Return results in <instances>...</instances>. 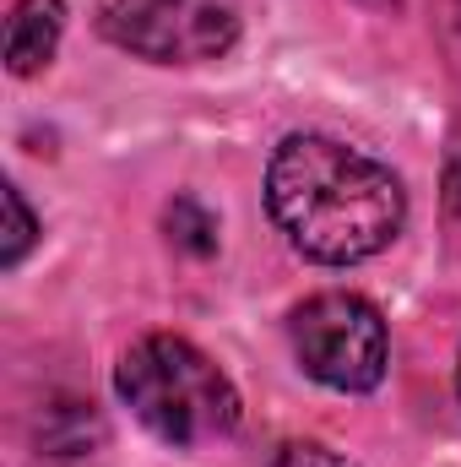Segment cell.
I'll return each instance as SVG.
<instances>
[{
    "label": "cell",
    "mask_w": 461,
    "mask_h": 467,
    "mask_svg": "<svg viewBox=\"0 0 461 467\" xmlns=\"http://www.w3.org/2000/svg\"><path fill=\"white\" fill-rule=\"evenodd\" d=\"M451 218H456V229H461V163H456V174H451Z\"/></svg>",
    "instance_id": "cell-9"
},
{
    "label": "cell",
    "mask_w": 461,
    "mask_h": 467,
    "mask_svg": "<svg viewBox=\"0 0 461 467\" xmlns=\"http://www.w3.org/2000/svg\"><path fill=\"white\" fill-rule=\"evenodd\" d=\"M104 33L158 66H196L229 55L239 38L233 0H109Z\"/></svg>",
    "instance_id": "cell-4"
},
{
    "label": "cell",
    "mask_w": 461,
    "mask_h": 467,
    "mask_svg": "<svg viewBox=\"0 0 461 467\" xmlns=\"http://www.w3.org/2000/svg\"><path fill=\"white\" fill-rule=\"evenodd\" d=\"M456 16H461V0H456Z\"/></svg>",
    "instance_id": "cell-10"
},
{
    "label": "cell",
    "mask_w": 461,
    "mask_h": 467,
    "mask_svg": "<svg viewBox=\"0 0 461 467\" xmlns=\"http://www.w3.org/2000/svg\"><path fill=\"white\" fill-rule=\"evenodd\" d=\"M130 413L169 446H207L239 424V397L229 375L174 332H152L119 358L115 375Z\"/></svg>",
    "instance_id": "cell-2"
},
{
    "label": "cell",
    "mask_w": 461,
    "mask_h": 467,
    "mask_svg": "<svg viewBox=\"0 0 461 467\" xmlns=\"http://www.w3.org/2000/svg\"><path fill=\"white\" fill-rule=\"evenodd\" d=\"M66 33V5L60 0H16L5 16V66L11 77H33L55 60V44Z\"/></svg>",
    "instance_id": "cell-5"
},
{
    "label": "cell",
    "mask_w": 461,
    "mask_h": 467,
    "mask_svg": "<svg viewBox=\"0 0 461 467\" xmlns=\"http://www.w3.org/2000/svg\"><path fill=\"white\" fill-rule=\"evenodd\" d=\"M266 207L310 261L353 266L380 255L407 218L402 180L332 136H288L266 169Z\"/></svg>",
    "instance_id": "cell-1"
},
{
    "label": "cell",
    "mask_w": 461,
    "mask_h": 467,
    "mask_svg": "<svg viewBox=\"0 0 461 467\" xmlns=\"http://www.w3.org/2000/svg\"><path fill=\"white\" fill-rule=\"evenodd\" d=\"M5 218H11V223H5V250H0V261H5V266H16V261H22V255H27V244H33V213H27V202H22V191H16V185H5Z\"/></svg>",
    "instance_id": "cell-6"
},
{
    "label": "cell",
    "mask_w": 461,
    "mask_h": 467,
    "mask_svg": "<svg viewBox=\"0 0 461 467\" xmlns=\"http://www.w3.org/2000/svg\"><path fill=\"white\" fill-rule=\"evenodd\" d=\"M169 229H174L179 244H190L196 255H207V250H212V218H207L196 202H179V207L169 213Z\"/></svg>",
    "instance_id": "cell-7"
},
{
    "label": "cell",
    "mask_w": 461,
    "mask_h": 467,
    "mask_svg": "<svg viewBox=\"0 0 461 467\" xmlns=\"http://www.w3.org/2000/svg\"><path fill=\"white\" fill-rule=\"evenodd\" d=\"M456 386H461V369H456Z\"/></svg>",
    "instance_id": "cell-11"
},
{
    "label": "cell",
    "mask_w": 461,
    "mask_h": 467,
    "mask_svg": "<svg viewBox=\"0 0 461 467\" xmlns=\"http://www.w3.org/2000/svg\"><path fill=\"white\" fill-rule=\"evenodd\" d=\"M271 467H358V462H347L343 451H332V446H321V441H288Z\"/></svg>",
    "instance_id": "cell-8"
},
{
    "label": "cell",
    "mask_w": 461,
    "mask_h": 467,
    "mask_svg": "<svg viewBox=\"0 0 461 467\" xmlns=\"http://www.w3.org/2000/svg\"><path fill=\"white\" fill-rule=\"evenodd\" d=\"M293 353L332 391H369L385 375V321L358 294H315L293 310Z\"/></svg>",
    "instance_id": "cell-3"
}]
</instances>
